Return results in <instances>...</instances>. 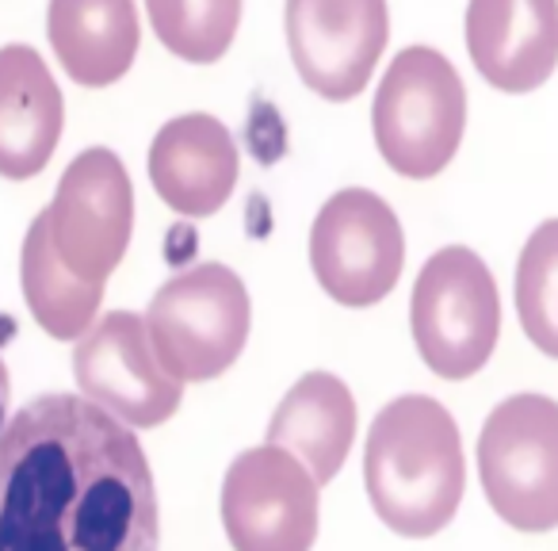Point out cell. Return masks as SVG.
<instances>
[{"label": "cell", "instance_id": "4", "mask_svg": "<svg viewBox=\"0 0 558 551\" xmlns=\"http://www.w3.org/2000/svg\"><path fill=\"white\" fill-rule=\"evenodd\" d=\"M253 307L241 276L226 264H195L157 288L146 334L161 368L180 383H203L233 368L248 342Z\"/></svg>", "mask_w": 558, "mask_h": 551}, {"label": "cell", "instance_id": "5", "mask_svg": "<svg viewBox=\"0 0 558 551\" xmlns=\"http://www.w3.org/2000/svg\"><path fill=\"white\" fill-rule=\"evenodd\" d=\"M410 326L417 352L440 380H471L501 337V299L486 261L466 245L433 253L413 284Z\"/></svg>", "mask_w": 558, "mask_h": 551}, {"label": "cell", "instance_id": "9", "mask_svg": "<svg viewBox=\"0 0 558 551\" xmlns=\"http://www.w3.org/2000/svg\"><path fill=\"white\" fill-rule=\"evenodd\" d=\"M222 528L233 551H311L318 482L276 444L241 452L222 479Z\"/></svg>", "mask_w": 558, "mask_h": 551}, {"label": "cell", "instance_id": "6", "mask_svg": "<svg viewBox=\"0 0 558 551\" xmlns=\"http://www.w3.org/2000/svg\"><path fill=\"white\" fill-rule=\"evenodd\" d=\"M478 479L494 513L520 532L558 525V403L512 395L478 436Z\"/></svg>", "mask_w": 558, "mask_h": 551}, {"label": "cell", "instance_id": "13", "mask_svg": "<svg viewBox=\"0 0 558 551\" xmlns=\"http://www.w3.org/2000/svg\"><path fill=\"white\" fill-rule=\"evenodd\" d=\"M149 184L177 215L207 218L233 195L238 184V142L207 111L177 116L154 134Z\"/></svg>", "mask_w": 558, "mask_h": 551}, {"label": "cell", "instance_id": "12", "mask_svg": "<svg viewBox=\"0 0 558 551\" xmlns=\"http://www.w3.org/2000/svg\"><path fill=\"white\" fill-rule=\"evenodd\" d=\"M466 55L501 93L539 88L558 65V0H471Z\"/></svg>", "mask_w": 558, "mask_h": 551}, {"label": "cell", "instance_id": "15", "mask_svg": "<svg viewBox=\"0 0 558 551\" xmlns=\"http://www.w3.org/2000/svg\"><path fill=\"white\" fill-rule=\"evenodd\" d=\"M47 39L65 77L85 88H108L138 58V9L134 0H50Z\"/></svg>", "mask_w": 558, "mask_h": 551}, {"label": "cell", "instance_id": "11", "mask_svg": "<svg viewBox=\"0 0 558 551\" xmlns=\"http://www.w3.org/2000/svg\"><path fill=\"white\" fill-rule=\"evenodd\" d=\"M283 27L303 85L333 104L364 93L390 35L387 0H288Z\"/></svg>", "mask_w": 558, "mask_h": 551}, {"label": "cell", "instance_id": "3", "mask_svg": "<svg viewBox=\"0 0 558 551\" xmlns=\"http://www.w3.org/2000/svg\"><path fill=\"white\" fill-rule=\"evenodd\" d=\"M466 131V88L433 47H410L387 65L372 104V134L383 161L410 180L451 165Z\"/></svg>", "mask_w": 558, "mask_h": 551}, {"label": "cell", "instance_id": "19", "mask_svg": "<svg viewBox=\"0 0 558 551\" xmlns=\"http://www.w3.org/2000/svg\"><path fill=\"white\" fill-rule=\"evenodd\" d=\"M520 326L539 352L558 360V218L535 226L517 264Z\"/></svg>", "mask_w": 558, "mask_h": 551}, {"label": "cell", "instance_id": "16", "mask_svg": "<svg viewBox=\"0 0 558 551\" xmlns=\"http://www.w3.org/2000/svg\"><path fill=\"white\" fill-rule=\"evenodd\" d=\"M356 436V398L333 372H306L268 421V441L291 452L318 487L344 467Z\"/></svg>", "mask_w": 558, "mask_h": 551}, {"label": "cell", "instance_id": "14", "mask_svg": "<svg viewBox=\"0 0 558 551\" xmlns=\"http://www.w3.org/2000/svg\"><path fill=\"white\" fill-rule=\"evenodd\" d=\"M62 88L39 50L27 43L0 47V177H39L62 142Z\"/></svg>", "mask_w": 558, "mask_h": 551}, {"label": "cell", "instance_id": "20", "mask_svg": "<svg viewBox=\"0 0 558 551\" xmlns=\"http://www.w3.org/2000/svg\"><path fill=\"white\" fill-rule=\"evenodd\" d=\"M9 398H12V380H9V368L0 360V429L9 421Z\"/></svg>", "mask_w": 558, "mask_h": 551}, {"label": "cell", "instance_id": "10", "mask_svg": "<svg viewBox=\"0 0 558 551\" xmlns=\"http://www.w3.org/2000/svg\"><path fill=\"white\" fill-rule=\"evenodd\" d=\"M73 380L88 403L131 429L161 426L184 398V383L161 368L149 345L146 319L134 311L104 314L77 337Z\"/></svg>", "mask_w": 558, "mask_h": 551}, {"label": "cell", "instance_id": "2", "mask_svg": "<svg viewBox=\"0 0 558 551\" xmlns=\"http://www.w3.org/2000/svg\"><path fill=\"white\" fill-rule=\"evenodd\" d=\"M367 498L387 528L425 540L463 502L466 464L456 418L428 395H402L372 421L364 448Z\"/></svg>", "mask_w": 558, "mask_h": 551}, {"label": "cell", "instance_id": "8", "mask_svg": "<svg viewBox=\"0 0 558 551\" xmlns=\"http://www.w3.org/2000/svg\"><path fill=\"white\" fill-rule=\"evenodd\" d=\"M405 264V233L383 195L344 188L311 226V268L341 307H375L395 291Z\"/></svg>", "mask_w": 558, "mask_h": 551}, {"label": "cell", "instance_id": "7", "mask_svg": "<svg viewBox=\"0 0 558 551\" xmlns=\"http://www.w3.org/2000/svg\"><path fill=\"white\" fill-rule=\"evenodd\" d=\"M43 215L58 261L81 280L108 284L134 233V184L116 149H81Z\"/></svg>", "mask_w": 558, "mask_h": 551}, {"label": "cell", "instance_id": "1", "mask_svg": "<svg viewBox=\"0 0 558 551\" xmlns=\"http://www.w3.org/2000/svg\"><path fill=\"white\" fill-rule=\"evenodd\" d=\"M154 471L85 395H39L0 429V551H157Z\"/></svg>", "mask_w": 558, "mask_h": 551}, {"label": "cell", "instance_id": "18", "mask_svg": "<svg viewBox=\"0 0 558 551\" xmlns=\"http://www.w3.org/2000/svg\"><path fill=\"white\" fill-rule=\"evenodd\" d=\"M157 43L180 62L210 65L233 47L241 0H146Z\"/></svg>", "mask_w": 558, "mask_h": 551}, {"label": "cell", "instance_id": "17", "mask_svg": "<svg viewBox=\"0 0 558 551\" xmlns=\"http://www.w3.org/2000/svg\"><path fill=\"white\" fill-rule=\"evenodd\" d=\"M20 288H24L27 311L32 319L58 342H77L88 326L96 322L104 303L100 280H81L58 261L54 245L47 233V215H35V223L24 233L20 249Z\"/></svg>", "mask_w": 558, "mask_h": 551}]
</instances>
